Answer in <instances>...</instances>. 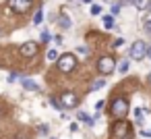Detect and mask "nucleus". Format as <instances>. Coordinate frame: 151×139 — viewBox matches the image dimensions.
Instances as JSON below:
<instances>
[{
    "mask_svg": "<svg viewBox=\"0 0 151 139\" xmlns=\"http://www.w3.org/2000/svg\"><path fill=\"white\" fill-rule=\"evenodd\" d=\"M110 112H112V116H116V118H126V114H128V102H126V98H116V100L112 102Z\"/></svg>",
    "mask_w": 151,
    "mask_h": 139,
    "instance_id": "f257e3e1",
    "label": "nucleus"
},
{
    "mask_svg": "<svg viewBox=\"0 0 151 139\" xmlns=\"http://www.w3.org/2000/svg\"><path fill=\"white\" fill-rule=\"evenodd\" d=\"M56 62H58V69H60L62 73H66V75H68V73H73V71H75V67H77V58H75L73 54H62Z\"/></svg>",
    "mask_w": 151,
    "mask_h": 139,
    "instance_id": "f03ea898",
    "label": "nucleus"
},
{
    "mask_svg": "<svg viewBox=\"0 0 151 139\" xmlns=\"http://www.w3.org/2000/svg\"><path fill=\"white\" fill-rule=\"evenodd\" d=\"M145 56H147V44L141 42V40H137V42L130 46V58H132V60H143Z\"/></svg>",
    "mask_w": 151,
    "mask_h": 139,
    "instance_id": "7ed1b4c3",
    "label": "nucleus"
},
{
    "mask_svg": "<svg viewBox=\"0 0 151 139\" xmlns=\"http://www.w3.org/2000/svg\"><path fill=\"white\" fill-rule=\"evenodd\" d=\"M114 69H116V62H114L112 56H101V58H97V71H99L101 75H110Z\"/></svg>",
    "mask_w": 151,
    "mask_h": 139,
    "instance_id": "20e7f679",
    "label": "nucleus"
},
{
    "mask_svg": "<svg viewBox=\"0 0 151 139\" xmlns=\"http://www.w3.org/2000/svg\"><path fill=\"white\" fill-rule=\"evenodd\" d=\"M114 135H116V137H130V135H132V129H130V125H128L124 118H118V120L114 122Z\"/></svg>",
    "mask_w": 151,
    "mask_h": 139,
    "instance_id": "39448f33",
    "label": "nucleus"
},
{
    "mask_svg": "<svg viewBox=\"0 0 151 139\" xmlns=\"http://www.w3.org/2000/svg\"><path fill=\"white\" fill-rule=\"evenodd\" d=\"M19 54H21L23 58H31V56H35V54H37V44H35V42H25V44L19 48Z\"/></svg>",
    "mask_w": 151,
    "mask_h": 139,
    "instance_id": "423d86ee",
    "label": "nucleus"
},
{
    "mask_svg": "<svg viewBox=\"0 0 151 139\" xmlns=\"http://www.w3.org/2000/svg\"><path fill=\"white\" fill-rule=\"evenodd\" d=\"M9 4H11V9L15 11V13H27L29 11V7H31V0H9Z\"/></svg>",
    "mask_w": 151,
    "mask_h": 139,
    "instance_id": "0eeeda50",
    "label": "nucleus"
},
{
    "mask_svg": "<svg viewBox=\"0 0 151 139\" xmlns=\"http://www.w3.org/2000/svg\"><path fill=\"white\" fill-rule=\"evenodd\" d=\"M60 102H62L64 108H75L77 102H79V98H77V93H73V91H64V93L60 96Z\"/></svg>",
    "mask_w": 151,
    "mask_h": 139,
    "instance_id": "6e6552de",
    "label": "nucleus"
},
{
    "mask_svg": "<svg viewBox=\"0 0 151 139\" xmlns=\"http://www.w3.org/2000/svg\"><path fill=\"white\" fill-rule=\"evenodd\" d=\"M21 85H23L25 91H40V87L33 79H21Z\"/></svg>",
    "mask_w": 151,
    "mask_h": 139,
    "instance_id": "1a4fd4ad",
    "label": "nucleus"
},
{
    "mask_svg": "<svg viewBox=\"0 0 151 139\" xmlns=\"http://www.w3.org/2000/svg\"><path fill=\"white\" fill-rule=\"evenodd\" d=\"M58 25H60L62 29H70V25H73V21L68 19V15H60V17H58Z\"/></svg>",
    "mask_w": 151,
    "mask_h": 139,
    "instance_id": "9d476101",
    "label": "nucleus"
},
{
    "mask_svg": "<svg viewBox=\"0 0 151 139\" xmlns=\"http://www.w3.org/2000/svg\"><path fill=\"white\" fill-rule=\"evenodd\" d=\"M77 118H79V120H81V122H87V125H89V127H91V125H93V122H95V120H93V118H91V116H89V114H87V112H79V116H77Z\"/></svg>",
    "mask_w": 151,
    "mask_h": 139,
    "instance_id": "9b49d317",
    "label": "nucleus"
},
{
    "mask_svg": "<svg viewBox=\"0 0 151 139\" xmlns=\"http://www.w3.org/2000/svg\"><path fill=\"white\" fill-rule=\"evenodd\" d=\"M104 25H106V29H112L114 27V15L110 13V15H104Z\"/></svg>",
    "mask_w": 151,
    "mask_h": 139,
    "instance_id": "f8f14e48",
    "label": "nucleus"
},
{
    "mask_svg": "<svg viewBox=\"0 0 151 139\" xmlns=\"http://www.w3.org/2000/svg\"><path fill=\"white\" fill-rule=\"evenodd\" d=\"M42 21H44V11H42V9H37V11H35V15H33V25H40Z\"/></svg>",
    "mask_w": 151,
    "mask_h": 139,
    "instance_id": "ddd939ff",
    "label": "nucleus"
},
{
    "mask_svg": "<svg viewBox=\"0 0 151 139\" xmlns=\"http://www.w3.org/2000/svg\"><path fill=\"white\" fill-rule=\"evenodd\" d=\"M104 85H106V81H104V79H95V81L91 83V91H95V89H101Z\"/></svg>",
    "mask_w": 151,
    "mask_h": 139,
    "instance_id": "4468645a",
    "label": "nucleus"
},
{
    "mask_svg": "<svg viewBox=\"0 0 151 139\" xmlns=\"http://www.w3.org/2000/svg\"><path fill=\"white\" fill-rule=\"evenodd\" d=\"M128 67H130V60H122V62L118 64V71H120V73L124 75V73L128 71Z\"/></svg>",
    "mask_w": 151,
    "mask_h": 139,
    "instance_id": "2eb2a0df",
    "label": "nucleus"
},
{
    "mask_svg": "<svg viewBox=\"0 0 151 139\" xmlns=\"http://www.w3.org/2000/svg\"><path fill=\"white\" fill-rule=\"evenodd\" d=\"M58 58H60L58 50H48V60H58Z\"/></svg>",
    "mask_w": 151,
    "mask_h": 139,
    "instance_id": "dca6fc26",
    "label": "nucleus"
},
{
    "mask_svg": "<svg viewBox=\"0 0 151 139\" xmlns=\"http://www.w3.org/2000/svg\"><path fill=\"white\" fill-rule=\"evenodd\" d=\"M50 104H52L56 110H62V104H60V100H58V98H50Z\"/></svg>",
    "mask_w": 151,
    "mask_h": 139,
    "instance_id": "f3484780",
    "label": "nucleus"
},
{
    "mask_svg": "<svg viewBox=\"0 0 151 139\" xmlns=\"http://www.w3.org/2000/svg\"><path fill=\"white\" fill-rule=\"evenodd\" d=\"M134 4H137L139 11H145L147 9V0H134Z\"/></svg>",
    "mask_w": 151,
    "mask_h": 139,
    "instance_id": "a211bd4d",
    "label": "nucleus"
},
{
    "mask_svg": "<svg viewBox=\"0 0 151 139\" xmlns=\"http://www.w3.org/2000/svg\"><path fill=\"white\" fill-rule=\"evenodd\" d=\"M89 11H91V15H101V7L99 4H91Z\"/></svg>",
    "mask_w": 151,
    "mask_h": 139,
    "instance_id": "6ab92c4d",
    "label": "nucleus"
},
{
    "mask_svg": "<svg viewBox=\"0 0 151 139\" xmlns=\"http://www.w3.org/2000/svg\"><path fill=\"white\" fill-rule=\"evenodd\" d=\"M50 40H52V33H50V31H42V42H44V44H48Z\"/></svg>",
    "mask_w": 151,
    "mask_h": 139,
    "instance_id": "aec40b11",
    "label": "nucleus"
},
{
    "mask_svg": "<svg viewBox=\"0 0 151 139\" xmlns=\"http://www.w3.org/2000/svg\"><path fill=\"white\" fill-rule=\"evenodd\" d=\"M134 120H137V122H143V110H141V108L134 110Z\"/></svg>",
    "mask_w": 151,
    "mask_h": 139,
    "instance_id": "412c9836",
    "label": "nucleus"
},
{
    "mask_svg": "<svg viewBox=\"0 0 151 139\" xmlns=\"http://www.w3.org/2000/svg\"><path fill=\"white\" fill-rule=\"evenodd\" d=\"M77 52H79V54H81V56H83V58H85V56H87V54H89V50H87V48H85V46H79V48H77Z\"/></svg>",
    "mask_w": 151,
    "mask_h": 139,
    "instance_id": "4be33fe9",
    "label": "nucleus"
},
{
    "mask_svg": "<svg viewBox=\"0 0 151 139\" xmlns=\"http://www.w3.org/2000/svg\"><path fill=\"white\" fill-rule=\"evenodd\" d=\"M37 131H40L42 135H48V131H50V127H48V125H40V127H37Z\"/></svg>",
    "mask_w": 151,
    "mask_h": 139,
    "instance_id": "5701e85b",
    "label": "nucleus"
},
{
    "mask_svg": "<svg viewBox=\"0 0 151 139\" xmlns=\"http://www.w3.org/2000/svg\"><path fill=\"white\" fill-rule=\"evenodd\" d=\"M112 15H118L120 13V4H112V11H110Z\"/></svg>",
    "mask_w": 151,
    "mask_h": 139,
    "instance_id": "b1692460",
    "label": "nucleus"
},
{
    "mask_svg": "<svg viewBox=\"0 0 151 139\" xmlns=\"http://www.w3.org/2000/svg\"><path fill=\"white\" fill-rule=\"evenodd\" d=\"M17 79H19L17 73H11V75H9V83H13V81H17Z\"/></svg>",
    "mask_w": 151,
    "mask_h": 139,
    "instance_id": "393cba45",
    "label": "nucleus"
},
{
    "mask_svg": "<svg viewBox=\"0 0 151 139\" xmlns=\"http://www.w3.org/2000/svg\"><path fill=\"white\" fill-rule=\"evenodd\" d=\"M104 108V100H99V102H95V110H101Z\"/></svg>",
    "mask_w": 151,
    "mask_h": 139,
    "instance_id": "a878e982",
    "label": "nucleus"
},
{
    "mask_svg": "<svg viewBox=\"0 0 151 139\" xmlns=\"http://www.w3.org/2000/svg\"><path fill=\"white\" fill-rule=\"evenodd\" d=\"M145 29L151 33V19H147V21H145Z\"/></svg>",
    "mask_w": 151,
    "mask_h": 139,
    "instance_id": "bb28decb",
    "label": "nucleus"
},
{
    "mask_svg": "<svg viewBox=\"0 0 151 139\" xmlns=\"http://www.w3.org/2000/svg\"><path fill=\"white\" fill-rule=\"evenodd\" d=\"M143 135H145V137H151V129H145V131H143Z\"/></svg>",
    "mask_w": 151,
    "mask_h": 139,
    "instance_id": "cd10ccee",
    "label": "nucleus"
},
{
    "mask_svg": "<svg viewBox=\"0 0 151 139\" xmlns=\"http://www.w3.org/2000/svg\"><path fill=\"white\" fill-rule=\"evenodd\" d=\"M147 56H149V58H151V46H149V48H147Z\"/></svg>",
    "mask_w": 151,
    "mask_h": 139,
    "instance_id": "c85d7f7f",
    "label": "nucleus"
},
{
    "mask_svg": "<svg viewBox=\"0 0 151 139\" xmlns=\"http://www.w3.org/2000/svg\"><path fill=\"white\" fill-rule=\"evenodd\" d=\"M147 11H149V13H151V0H149V4H147Z\"/></svg>",
    "mask_w": 151,
    "mask_h": 139,
    "instance_id": "c756f323",
    "label": "nucleus"
},
{
    "mask_svg": "<svg viewBox=\"0 0 151 139\" xmlns=\"http://www.w3.org/2000/svg\"><path fill=\"white\" fill-rule=\"evenodd\" d=\"M147 81H149V85H151V73H149V75H147Z\"/></svg>",
    "mask_w": 151,
    "mask_h": 139,
    "instance_id": "7c9ffc66",
    "label": "nucleus"
},
{
    "mask_svg": "<svg viewBox=\"0 0 151 139\" xmlns=\"http://www.w3.org/2000/svg\"><path fill=\"white\" fill-rule=\"evenodd\" d=\"M130 2H132V0H130Z\"/></svg>",
    "mask_w": 151,
    "mask_h": 139,
    "instance_id": "2f4dec72",
    "label": "nucleus"
}]
</instances>
